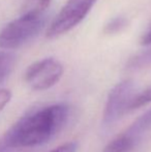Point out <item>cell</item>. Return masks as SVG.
<instances>
[{
    "label": "cell",
    "mask_w": 151,
    "mask_h": 152,
    "mask_svg": "<svg viewBox=\"0 0 151 152\" xmlns=\"http://www.w3.org/2000/svg\"><path fill=\"white\" fill-rule=\"evenodd\" d=\"M69 115L71 108L63 102L33 109L23 115L2 138L12 151L40 146L64 128Z\"/></svg>",
    "instance_id": "cell-1"
},
{
    "label": "cell",
    "mask_w": 151,
    "mask_h": 152,
    "mask_svg": "<svg viewBox=\"0 0 151 152\" xmlns=\"http://www.w3.org/2000/svg\"><path fill=\"white\" fill-rule=\"evenodd\" d=\"M44 24V16L21 15L1 29L0 48L6 51L21 48L39 33Z\"/></svg>",
    "instance_id": "cell-2"
},
{
    "label": "cell",
    "mask_w": 151,
    "mask_h": 152,
    "mask_svg": "<svg viewBox=\"0 0 151 152\" xmlns=\"http://www.w3.org/2000/svg\"><path fill=\"white\" fill-rule=\"evenodd\" d=\"M97 0H67L46 31V37L53 39L71 31L87 17Z\"/></svg>",
    "instance_id": "cell-3"
},
{
    "label": "cell",
    "mask_w": 151,
    "mask_h": 152,
    "mask_svg": "<svg viewBox=\"0 0 151 152\" xmlns=\"http://www.w3.org/2000/svg\"><path fill=\"white\" fill-rule=\"evenodd\" d=\"M135 92L136 86L131 80L121 81L111 89L104 110V128L112 127L128 113L129 102Z\"/></svg>",
    "instance_id": "cell-4"
},
{
    "label": "cell",
    "mask_w": 151,
    "mask_h": 152,
    "mask_svg": "<svg viewBox=\"0 0 151 152\" xmlns=\"http://www.w3.org/2000/svg\"><path fill=\"white\" fill-rule=\"evenodd\" d=\"M63 65L54 58H44L33 62L24 74L26 84L32 90L44 91L52 88L63 75Z\"/></svg>",
    "instance_id": "cell-5"
},
{
    "label": "cell",
    "mask_w": 151,
    "mask_h": 152,
    "mask_svg": "<svg viewBox=\"0 0 151 152\" xmlns=\"http://www.w3.org/2000/svg\"><path fill=\"white\" fill-rule=\"evenodd\" d=\"M124 132L129 134L138 144H141L144 137L151 132V108L140 115Z\"/></svg>",
    "instance_id": "cell-6"
},
{
    "label": "cell",
    "mask_w": 151,
    "mask_h": 152,
    "mask_svg": "<svg viewBox=\"0 0 151 152\" xmlns=\"http://www.w3.org/2000/svg\"><path fill=\"white\" fill-rule=\"evenodd\" d=\"M139 144L125 132L111 140L101 152H135Z\"/></svg>",
    "instance_id": "cell-7"
},
{
    "label": "cell",
    "mask_w": 151,
    "mask_h": 152,
    "mask_svg": "<svg viewBox=\"0 0 151 152\" xmlns=\"http://www.w3.org/2000/svg\"><path fill=\"white\" fill-rule=\"evenodd\" d=\"M142 52L136 54L128 60L126 68L131 72H138L151 68V45Z\"/></svg>",
    "instance_id": "cell-8"
},
{
    "label": "cell",
    "mask_w": 151,
    "mask_h": 152,
    "mask_svg": "<svg viewBox=\"0 0 151 152\" xmlns=\"http://www.w3.org/2000/svg\"><path fill=\"white\" fill-rule=\"evenodd\" d=\"M50 4L51 0H24L21 7V15L44 16Z\"/></svg>",
    "instance_id": "cell-9"
},
{
    "label": "cell",
    "mask_w": 151,
    "mask_h": 152,
    "mask_svg": "<svg viewBox=\"0 0 151 152\" xmlns=\"http://www.w3.org/2000/svg\"><path fill=\"white\" fill-rule=\"evenodd\" d=\"M151 104V86L146 87L141 91H136L128 106V113L143 108Z\"/></svg>",
    "instance_id": "cell-10"
},
{
    "label": "cell",
    "mask_w": 151,
    "mask_h": 152,
    "mask_svg": "<svg viewBox=\"0 0 151 152\" xmlns=\"http://www.w3.org/2000/svg\"><path fill=\"white\" fill-rule=\"evenodd\" d=\"M16 57L8 51H0V84L8 77L14 68Z\"/></svg>",
    "instance_id": "cell-11"
},
{
    "label": "cell",
    "mask_w": 151,
    "mask_h": 152,
    "mask_svg": "<svg viewBox=\"0 0 151 152\" xmlns=\"http://www.w3.org/2000/svg\"><path fill=\"white\" fill-rule=\"evenodd\" d=\"M127 26V21L124 18H115L106 25L105 32L107 34H115L121 32Z\"/></svg>",
    "instance_id": "cell-12"
},
{
    "label": "cell",
    "mask_w": 151,
    "mask_h": 152,
    "mask_svg": "<svg viewBox=\"0 0 151 152\" xmlns=\"http://www.w3.org/2000/svg\"><path fill=\"white\" fill-rule=\"evenodd\" d=\"M77 150H78V144L76 142H66L50 152H77Z\"/></svg>",
    "instance_id": "cell-13"
},
{
    "label": "cell",
    "mask_w": 151,
    "mask_h": 152,
    "mask_svg": "<svg viewBox=\"0 0 151 152\" xmlns=\"http://www.w3.org/2000/svg\"><path fill=\"white\" fill-rule=\"evenodd\" d=\"M12 99V92L8 89H0V112L7 106Z\"/></svg>",
    "instance_id": "cell-14"
},
{
    "label": "cell",
    "mask_w": 151,
    "mask_h": 152,
    "mask_svg": "<svg viewBox=\"0 0 151 152\" xmlns=\"http://www.w3.org/2000/svg\"><path fill=\"white\" fill-rule=\"evenodd\" d=\"M140 42L143 46H148V45H151V26L147 29V31L142 35L141 39H140Z\"/></svg>",
    "instance_id": "cell-15"
},
{
    "label": "cell",
    "mask_w": 151,
    "mask_h": 152,
    "mask_svg": "<svg viewBox=\"0 0 151 152\" xmlns=\"http://www.w3.org/2000/svg\"><path fill=\"white\" fill-rule=\"evenodd\" d=\"M0 152H12V149L7 146V144L5 143L4 139L2 138V136L0 137Z\"/></svg>",
    "instance_id": "cell-16"
}]
</instances>
